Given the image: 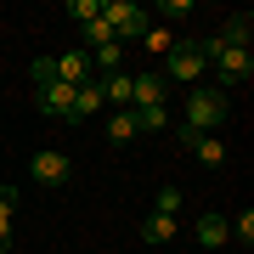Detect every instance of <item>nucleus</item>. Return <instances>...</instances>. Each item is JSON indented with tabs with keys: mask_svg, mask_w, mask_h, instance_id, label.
<instances>
[{
	"mask_svg": "<svg viewBox=\"0 0 254 254\" xmlns=\"http://www.w3.org/2000/svg\"><path fill=\"white\" fill-rule=\"evenodd\" d=\"M226 119H232L226 91H215V85H192V91H187V119H181V130H192V136H220Z\"/></svg>",
	"mask_w": 254,
	"mask_h": 254,
	"instance_id": "obj_1",
	"label": "nucleus"
},
{
	"mask_svg": "<svg viewBox=\"0 0 254 254\" xmlns=\"http://www.w3.org/2000/svg\"><path fill=\"white\" fill-rule=\"evenodd\" d=\"M102 23L113 28V40H119V46H130V40H141V34H147L153 11L136 6V0H102Z\"/></svg>",
	"mask_w": 254,
	"mask_h": 254,
	"instance_id": "obj_2",
	"label": "nucleus"
},
{
	"mask_svg": "<svg viewBox=\"0 0 254 254\" xmlns=\"http://www.w3.org/2000/svg\"><path fill=\"white\" fill-rule=\"evenodd\" d=\"M203 57H198V40H175V51L164 57V79H175V85H198L203 79Z\"/></svg>",
	"mask_w": 254,
	"mask_h": 254,
	"instance_id": "obj_3",
	"label": "nucleus"
},
{
	"mask_svg": "<svg viewBox=\"0 0 254 254\" xmlns=\"http://www.w3.org/2000/svg\"><path fill=\"white\" fill-rule=\"evenodd\" d=\"M164 96H170V79L164 73H130V113H147V108H164Z\"/></svg>",
	"mask_w": 254,
	"mask_h": 254,
	"instance_id": "obj_4",
	"label": "nucleus"
},
{
	"mask_svg": "<svg viewBox=\"0 0 254 254\" xmlns=\"http://www.w3.org/2000/svg\"><path fill=\"white\" fill-rule=\"evenodd\" d=\"M28 175H34V187H63L68 175H73V164H68V153L46 147V153H34V158H28Z\"/></svg>",
	"mask_w": 254,
	"mask_h": 254,
	"instance_id": "obj_5",
	"label": "nucleus"
},
{
	"mask_svg": "<svg viewBox=\"0 0 254 254\" xmlns=\"http://www.w3.org/2000/svg\"><path fill=\"white\" fill-rule=\"evenodd\" d=\"M34 108L73 125V85H63V79H57V85H40V91H34Z\"/></svg>",
	"mask_w": 254,
	"mask_h": 254,
	"instance_id": "obj_6",
	"label": "nucleus"
},
{
	"mask_svg": "<svg viewBox=\"0 0 254 254\" xmlns=\"http://www.w3.org/2000/svg\"><path fill=\"white\" fill-rule=\"evenodd\" d=\"M215 40H220L226 51H249V40H254V17H249V11H237V17H226V23L215 28Z\"/></svg>",
	"mask_w": 254,
	"mask_h": 254,
	"instance_id": "obj_7",
	"label": "nucleus"
},
{
	"mask_svg": "<svg viewBox=\"0 0 254 254\" xmlns=\"http://www.w3.org/2000/svg\"><path fill=\"white\" fill-rule=\"evenodd\" d=\"M57 79L73 85V91L91 85V79H96V73H91V57H85V51H63V57H57Z\"/></svg>",
	"mask_w": 254,
	"mask_h": 254,
	"instance_id": "obj_8",
	"label": "nucleus"
},
{
	"mask_svg": "<svg viewBox=\"0 0 254 254\" xmlns=\"http://www.w3.org/2000/svg\"><path fill=\"white\" fill-rule=\"evenodd\" d=\"M102 102H108L113 113H130V68H119V73H102Z\"/></svg>",
	"mask_w": 254,
	"mask_h": 254,
	"instance_id": "obj_9",
	"label": "nucleus"
},
{
	"mask_svg": "<svg viewBox=\"0 0 254 254\" xmlns=\"http://www.w3.org/2000/svg\"><path fill=\"white\" fill-rule=\"evenodd\" d=\"M215 73H220L226 85H249L254 57H249V51H220V57H215Z\"/></svg>",
	"mask_w": 254,
	"mask_h": 254,
	"instance_id": "obj_10",
	"label": "nucleus"
},
{
	"mask_svg": "<svg viewBox=\"0 0 254 254\" xmlns=\"http://www.w3.org/2000/svg\"><path fill=\"white\" fill-rule=\"evenodd\" d=\"M181 147H192L198 164H209V170H215V164H226V141H220V136H192V130H181Z\"/></svg>",
	"mask_w": 254,
	"mask_h": 254,
	"instance_id": "obj_11",
	"label": "nucleus"
},
{
	"mask_svg": "<svg viewBox=\"0 0 254 254\" xmlns=\"http://www.w3.org/2000/svg\"><path fill=\"white\" fill-rule=\"evenodd\" d=\"M85 57H91V73H96V79L125 68V46H119V40H108V46H96V51H85Z\"/></svg>",
	"mask_w": 254,
	"mask_h": 254,
	"instance_id": "obj_12",
	"label": "nucleus"
},
{
	"mask_svg": "<svg viewBox=\"0 0 254 254\" xmlns=\"http://www.w3.org/2000/svg\"><path fill=\"white\" fill-rule=\"evenodd\" d=\"M175 232H181L175 215H147V220H141V237H147V243H170Z\"/></svg>",
	"mask_w": 254,
	"mask_h": 254,
	"instance_id": "obj_13",
	"label": "nucleus"
},
{
	"mask_svg": "<svg viewBox=\"0 0 254 254\" xmlns=\"http://www.w3.org/2000/svg\"><path fill=\"white\" fill-rule=\"evenodd\" d=\"M102 108V85L91 79V85H79V91H73V125H79V119H91Z\"/></svg>",
	"mask_w": 254,
	"mask_h": 254,
	"instance_id": "obj_14",
	"label": "nucleus"
},
{
	"mask_svg": "<svg viewBox=\"0 0 254 254\" xmlns=\"http://www.w3.org/2000/svg\"><path fill=\"white\" fill-rule=\"evenodd\" d=\"M198 243L226 249V215H198Z\"/></svg>",
	"mask_w": 254,
	"mask_h": 254,
	"instance_id": "obj_15",
	"label": "nucleus"
},
{
	"mask_svg": "<svg viewBox=\"0 0 254 254\" xmlns=\"http://www.w3.org/2000/svg\"><path fill=\"white\" fill-rule=\"evenodd\" d=\"M141 46H147V57H170V51H175V34H170V28H164V23H147Z\"/></svg>",
	"mask_w": 254,
	"mask_h": 254,
	"instance_id": "obj_16",
	"label": "nucleus"
},
{
	"mask_svg": "<svg viewBox=\"0 0 254 254\" xmlns=\"http://www.w3.org/2000/svg\"><path fill=\"white\" fill-rule=\"evenodd\" d=\"M136 136H141V130H136L130 113H108V141H113V147H130Z\"/></svg>",
	"mask_w": 254,
	"mask_h": 254,
	"instance_id": "obj_17",
	"label": "nucleus"
},
{
	"mask_svg": "<svg viewBox=\"0 0 254 254\" xmlns=\"http://www.w3.org/2000/svg\"><path fill=\"white\" fill-rule=\"evenodd\" d=\"M11 209H17V192L0 187V249H11Z\"/></svg>",
	"mask_w": 254,
	"mask_h": 254,
	"instance_id": "obj_18",
	"label": "nucleus"
},
{
	"mask_svg": "<svg viewBox=\"0 0 254 254\" xmlns=\"http://www.w3.org/2000/svg\"><path fill=\"white\" fill-rule=\"evenodd\" d=\"M181 209H187V192H175V187H164L153 198V215H181Z\"/></svg>",
	"mask_w": 254,
	"mask_h": 254,
	"instance_id": "obj_19",
	"label": "nucleus"
},
{
	"mask_svg": "<svg viewBox=\"0 0 254 254\" xmlns=\"http://www.w3.org/2000/svg\"><path fill=\"white\" fill-rule=\"evenodd\" d=\"M28 79H34V91L40 85H57V57H34L28 63Z\"/></svg>",
	"mask_w": 254,
	"mask_h": 254,
	"instance_id": "obj_20",
	"label": "nucleus"
},
{
	"mask_svg": "<svg viewBox=\"0 0 254 254\" xmlns=\"http://www.w3.org/2000/svg\"><path fill=\"white\" fill-rule=\"evenodd\" d=\"M68 17L79 23V28H85V23H96V17H102V0H68Z\"/></svg>",
	"mask_w": 254,
	"mask_h": 254,
	"instance_id": "obj_21",
	"label": "nucleus"
},
{
	"mask_svg": "<svg viewBox=\"0 0 254 254\" xmlns=\"http://www.w3.org/2000/svg\"><path fill=\"white\" fill-rule=\"evenodd\" d=\"M108 40H113V28L96 17V23H85V46H79V51H96V46H108Z\"/></svg>",
	"mask_w": 254,
	"mask_h": 254,
	"instance_id": "obj_22",
	"label": "nucleus"
},
{
	"mask_svg": "<svg viewBox=\"0 0 254 254\" xmlns=\"http://www.w3.org/2000/svg\"><path fill=\"white\" fill-rule=\"evenodd\" d=\"M153 17H192V0H164V6H153Z\"/></svg>",
	"mask_w": 254,
	"mask_h": 254,
	"instance_id": "obj_23",
	"label": "nucleus"
}]
</instances>
